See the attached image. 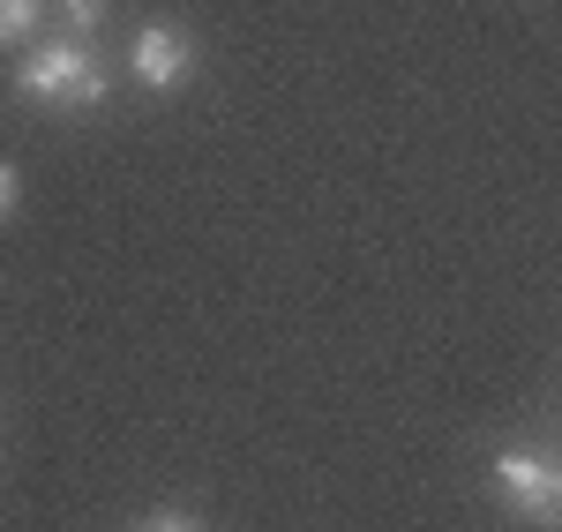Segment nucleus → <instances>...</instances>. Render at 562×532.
<instances>
[{"label":"nucleus","instance_id":"nucleus-1","mask_svg":"<svg viewBox=\"0 0 562 532\" xmlns=\"http://www.w3.org/2000/svg\"><path fill=\"white\" fill-rule=\"evenodd\" d=\"M15 83H23V98H45V105H98L105 98V68H98L90 38H53L23 60Z\"/></svg>","mask_w":562,"mask_h":532},{"label":"nucleus","instance_id":"nucleus-2","mask_svg":"<svg viewBox=\"0 0 562 532\" xmlns=\"http://www.w3.org/2000/svg\"><path fill=\"white\" fill-rule=\"evenodd\" d=\"M495 488L510 495L525 525H562V457H540V450H503L495 457Z\"/></svg>","mask_w":562,"mask_h":532},{"label":"nucleus","instance_id":"nucleus-3","mask_svg":"<svg viewBox=\"0 0 562 532\" xmlns=\"http://www.w3.org/2000/svg\"><path fill=\"white\" fill-rule=\"evenodd\" d=\"M128 68H135V83H150V90H180L188 68H195V38H188L180 23H143Z\"/></svg>","mask_w":562,"mask_h":532},{"label":"nucleus","instance_id":"nucleus-4","mask_svg":"<svg viewBox=\"0 0 562 532\" xmlns=\"http://www.w3.org/2000/svg\"><path fill=\"white\" fill-rule=\"evenodd\" d=\"M38 31V0H0V45H23Z\"/></svg>","mask_w":562,"mask_h":532},{"label":"nucleus","instance_id":"nucleus-5","mask_svg":"<svg viewBox=\"0 0 562 532\" xmlns=\"http://www.w3.org/2000/svg\"><path fill=\"white\" fill-rule=\"evenodd\" d=\"M60 23L83 38V31H98V23H105V0H60Z\"/></svg>","mask_w":562,"mask_h":532},{"label":"nucleus","instance_id":"nucleus-6","mask_svg":"<svg viewBox=\"0 0 562 532\" xmlns=\"http://www.w3.org/2000/svg\"><path fill=\"white\" fill-rule=\"evenodd\" d=\"M143 532H203V525H195L188 510H158V518H150V525H143Z\"/></svg>","mask_w":562,"mask_h":532},{"label":"nucleus","instance_id":"nucleus-7","mask_svg":"<svg viewBox=\"0 0 562 532\" xmlns=\"http://www.w3.org/2000/svg\"><path fill=\"white\" fill-rule=\"evenodd\" d=\"M8 211H15V173L0 166V218H8Z\"/></svg>","mask_w":562,"mask_h":532}]
</instances>
